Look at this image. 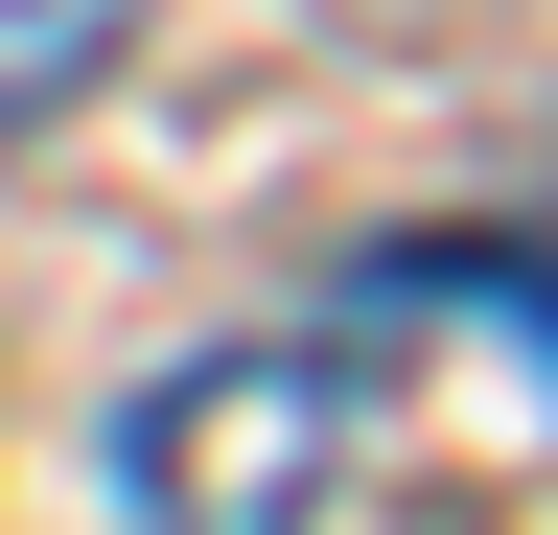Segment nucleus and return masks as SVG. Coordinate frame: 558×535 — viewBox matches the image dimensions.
Returning a JSON list of instances; mask_svg holds the SVG:
<instances>
[{
    "label": "nucleus",
    "instance_id": "3",
    "mask_svg": "<svg viewBox=\"0 0 558 535\" xmlns=\"http://www.w3.org/2000/svg\"><path fill=\"white\" fill-rule=\"evenodd\" d=\"M140 24H163V0H0V141H47V117L94 94Z\"/></svg>",
    "mask_w": 558,
    "mask_h": 535
},
{
    "label": "nucleus",
    "instance_id": "2",
    "mask_svg": "<svg viewBox=\"0 0 558 535\" xmlns=\"http://www.w3.org/2000/svg\"><path fill=\"white\" fill-rule=\"evenodd\" d=\"M326 373L442 396L465 465H558V256L535 233H396L373 280H349V350Z\"/></svg>",
    "mask_w": 558,
    "mask_h": 535
},
{
    "label": "nucleus",
    "instance_id": "1",
    "mask_svg": "<svg viewBox=\"0 0 558 535\" xmlns=\"http://www.w3.org/2000/svg\"><path fill=\"white\" fill-rule=\"evenodd\" d=\"M349 373L326 350H186L117 396V535H326Z\"/></svg>",
    "mask_w": 558,
    "mask_h": 535
}]
</instances>
